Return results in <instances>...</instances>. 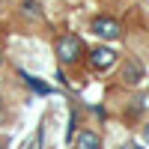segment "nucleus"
Segmentation results:
<instances>
[{"instance_id":"nucleus-1","label":"nucleus","mask_w":149,"mask_h":149,"mask_svg":"<svg viewBox=\"0 0 149 149\" xmlns=\"http://www.w3.org/2000/svg\"><path fill=\"white\" fill-rule=\"evenodd\" d=\"M81 54H84V45H81L78 36L66 33V36L57 39V57H60V63H78Z\"/></svg>"},{"instance_id":"nucleus-2","label":"nucleus","mask_w":149,"mask_h":149,"mask_svg":"<svg viewBox=\"0 0 149 149\" xmlns=\"http://www.w3.org/2000/svg\"><path fill=\"white\" fill-rule=\"evenodd\" d=\"M93 33L102 36V39H119L122 27H119V21H113V18H95L93 21Z\"/></svg>"},{"instance_id":"nucleus-3","label":"nucleus","mask_w":149,"mask_h":149,"mask_svg":"<svg viewBox=\"0 0 149 149\" xmlns=\"http://www.w3.org/2000/svg\"><path fill=\"white\" fill-rule=\"evenodd\" d=\"M90 63H93V69H110L116 63V54L110 51V48H95L90 54Z\"/></svg>"},{"instance_id":"nucleus-4","label":"nucleus","mask_w":149,"mask_h":149,"mask_svg":"<svg viewBox=\"0 0 149 149\" xmlns=\"http://www.w3.org/2000/svg\"><path fill=\"white\" fill-rule=\"evenodd\" d=\"M122 81L125 84H140L143 81V66L137 63V60H128V63L122 66Z\"/></svg>"},{"instance_id":"nucleus-5","label":"nucleus","mask_w":149,"mask_h":149,"mask_svg":"<svg viewBox=\"0 0 149 149\" xmlns=\"http://www.w3.org/2000/svg\"><path fill=\"white\" fill-rule=\"evenodd\" d=\"M78 149H102V137H98L95 131H81L78 134Z\"/></svg>"},{"instance_id":"nucleus-6","label":"nucleus","mask_w":149,"mask_h":149,"mask_svg":"<svg viewBox=\"0 0 149 149\" xmlns=\"http://www.w3.org/2000/svg\"><path fill=\"white\" fill-rule=\"evenodd\" d=\"M24 18H30V21H39V18H42L39 3H36V0H27V3H24Z\"/></svg>"},{"instance_id":"nucleus-7","label":"nucleus","mask_w":149,"mask_h":149,"mask_svg":"<svg viewBox=\"0 0 149 149\" xmlns=\"http://www.w3.org/2000/svg\"><path fill=\"white\" fill-rule=\"evenodd\" d=\"M24 81H27V84L33 86V90H36V93H42V95H48V93H51V90H48V86H45V84H42L39 78H27V74H24Z\"/></svg>"},{"instance_id":"nucleus-8","label":"nucleus","mask_w":149,"mask_h":149,"mask_svg":"<svg viewBox=\"0 0 149 149\" xmlns=\"http://www.w3.org/2000/svg\"><path fill=\"white\" fill-rule=\"evenodd\" d=\"M122 149H140L137 143H125V146H122Z\"/></svg>"},{"instance_id":"nucleus-9","label":"nucleus","mask_w":149,"mask_h":149,"mask_svg":"<svg viewBox=\"0 0 149 149\" xmlns=\"http://www.w3.org/2000/svg\"><path fill=\"white\" fill-rule=\"evenodd\" d=\"M143 137H146V140H149V125H146V128H143Z\"/></svg>"},{"instance_id":"nucleus-10","label":"nucleus","mask_w":149,"mask_h":149,"mask_svg":"<svg viewBox=\"0 0 149 149\" xmlns=\"http://www.w3.org/2000/svg\"><path fill=\"white\" fill-rule=\"evenodd\" d=\"M0 104H3V95H0Z\"/></svg>"},{"instance_id":"nucleus-11","label":"nucleus","mask_w":149,"mask_h":149,"mask_svg":"<svg viewBox=\"0 0 149 149\" xmlns=\"http://www.w3.org/2000/svg\"><path fill=\"white\" fill-rule=\"evenodd\" d=\"M0 63H3V57H0Z\"/></svg>"}]
</instances>
